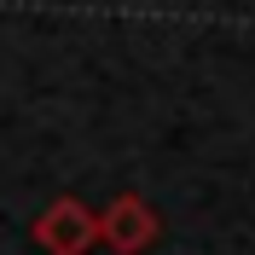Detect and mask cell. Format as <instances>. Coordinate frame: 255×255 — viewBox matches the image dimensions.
Listing matches in <instances>:
<instances>
[{
  "label": "cell",
  "instance_id": "obj_1",
  "mask_svg": "<svg viewBox=\"0 0 255 255\" xmlns=\"http://www.w3.org/2000/svg\"><path fill=\"white\" fill-rule=\"evenodd\" d=\"M29 232H35V244L47 255H87L93 238H99V215L81 203V197H58V203H47V215H41Z\"/></svg>",
  "mask_w": 255,
  "mask_h": 255
},
{
  "label": "cell",
  "instance_id": "obj_2",
  "mask_svg": "<svg viewBox=\"0 0 255 255\" xmlns=\"http://www.w3.org/2000/svg\"><path fill=\"white\" fill-rule=\"evenodd\" d=\"M157 209L145 203V197H133V191H122V197H111V209L99 215V244L111 255H139L157 244Z\"/></svg>",
  "mask_w": 255,
  "mask_h": 255
}]
</instances>
